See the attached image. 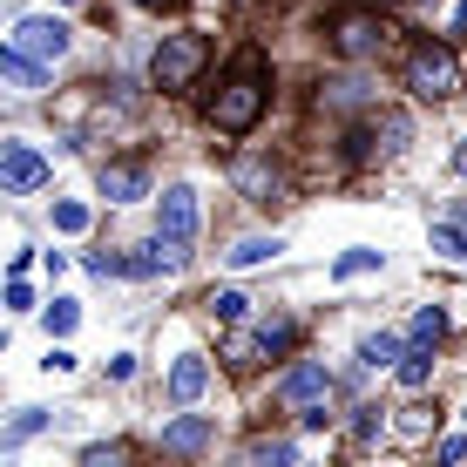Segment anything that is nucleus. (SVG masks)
<instances>
[{
  "mask_svg": "<svg viewBox=\"0 0 467 467\" xmlns=\"http://www.w3.org/2000/svg\"><path fill=\"white\" fill-rule=\"evenodd\" d=\"M14 47L35 61H61L68 55V27L55 21V14H27V21H14Z\"/></svg>",
  "mask_w": 467,
  "mask_h": 467,
  "instance_id": "obj_8",
  "label": "nucleus"
},
{
  "mask_svg": "<svg viewBox=\"0 0 467 467\" xmlns=\"http://www.w3.org/2000/svg\"><path fill=\"white\" fill-rule=\"evenodd\" d=\"M55 231H88V203H55Z\"/></svg>",
  "mask_w": 467,
  "mask_h": 467,
  "instance_id": "obj_25",
  "label": "nucleus"
},
{
  "mask_svg": "<svg viewBox=\"0 0 467 467\" xmlns=\"http://www.w3.org/2000/svg\"><path fill=\"white\" fill-rule=\"evenodd\" d=\"M400 352H407V339H400V332H373V339L359 346V359H366V366H393Z\"/></svg>",
  "mask_w": 467,
  "mask_h": 467,
  "instance_id": "obj_19",
  "label": "nucleus"
},
{
  "mask_svg": "<svg viewBox=\"0 0 467 467\" xmlns=\"http://www.w3.org/2000/svg\"><path fill=\"white\" fill-rule=\"evenodd\" d=\"M142 7H176V0H142Z\"/></svg>",
  "mask_w": 467,
  "mask_h": 467,
  "instance_id": "obj_30",
  "label": "nucleus"
},
{
  "mask_svg": "<svg viewBox=\"0 0 467 467\" xmlns=\"http://www.w3.org/2000/svg\"><path fill=\"white\" fill-rule=\"evenodd\" d=\"M379 136H386V156H400V150H407V116H386Z\"/></svg>",
  "mask_w": 467,
  "mask_h": 467,
  "instance_id": "obj_28",
  "label": "nucleus"
},
{
  "mask_svg": "<svg viewBox=\"0 0 467 467\" xmlns=\"http://www.w3.org/2000/svg\"><path fill=\"white\" fill-rule=\"evenodd\" d=\"M379 427H386V420H379V407H359V420H352V441H359V447H366V441H379Z\"/></svg>",
  "mask_w": 467,
  "mask_h": 467,
  "instance_id": "obj_27",
  "label": "nucleus"
},
{
  "mask_svg": "<svg viewBox=\"0 0 467 467\" xmlns=\"http://www.w3.org/2000/svg\"><path fill=\"white\" fill-rule=\"evenodd\" d=\"M393 366H400V386H407V393H420V386L433 379V346H407Z\"/></svg>",
  "mask_w": 467,
  "mask_h": 467,
  "instance_id": "obj_15",
  "label": "nucleus"
},
{
  "mask_svg": "<svg viewBox=\"0 0 467 467\" xmlns=\"http://www.w3.org/2000/svg\"><path fill=\"white\" fill-rule=\"evenodd\" d=\"M326 41H332V55H339V61H373L379 47H386L379 7H346V14H332V21H326Z\"/></svg>",
  "mask_w": 467,
  "mask_h": 467,
  "instance_id": "obj_5",
  "label": "nucleus"
},
{
  "mask_svg": "<svg viewBox=\"0 0 467 467\" xmlns=\"http://www.w3.org/2000/svg\"><path fill=\"white\" fill-rule=\"evenodd\" d=\"M223 359L231 366H257L265 359V339H257V332H231V339H223Z\"/></svg>",
  "mask_w": 467,
  "mask_h": 467,
  "instance_id": "obj_20",
  "label": "nucleus"
},
{
  "mask_svg": "<svg viewBox=\"0 0 467 467\" xmlns=\"http://www.w3.org/2000/svg\"><path fill=\"white\" fill-rule=\"evenodd\" d=\"M265 102H271V82H265V55L251 47V55H244V61H237V68L217 82V95H211V129H223V136H244V129H257Z\"/></svg>",
  "mask_w": 467,
  "mask_h": 467,
  "instance_id": "obj_1",
  "label": "nucleus"
},
{
  "mask_svg": "<svg viewBox=\"0 0 467 467\" xmlns=\"http://www.w3.org/2000/svg\"><path fill=\"white\" fill-rule=\"evenodd\" d=\"M211 312L223 318V326H237V318L251 312V298H244V292H211Z\"/></svg>",
  "mask_w": 467,
  "mask_h": 467,
  "instance_id": "obj_22",
  "label": "nucleus"
},
{
  "mask_svg": "<svg viewBox=\"0 0 467 467\" xmlns=\"http://www.w3.org/2000/svg\"><path fill=\"white\" fill-rule=\"evenodd\" d=\"M75 318H82V312H75V298H55V305H47V332H55V339H68Z\"/></svg>",
  "mask_w": 467,
  "mask_h": 467,
  "instance_id": "obj_23",
  "label": "nucleus"
},
{
  "mask_svg": "<svg viewBox=\"0 0 467 467\" xmlns=\"http://www.w3.org/2000/svg\"><path fill=\"white\" fill-rule=\"evenodd\" d=\"M203 68H211V41L190 35V27H183V35H163V41H156V55H150V82L163 95H183Z\"/></svg>",
  "mask_w": 467,
  "mask_h": 467,
  "instance_id": "obj_2",
  "label": "nucleus"
},
{
  "mask_svg": "<svg viewBox=\"0 0 467 467\" xmlns=\"http://www.w3.org/2000/svg\"><path fill=\"white\" fill-rule=\"evenodd\" d=\"M454 176H467V136H461V150H454Z\"/></svg>",
  "mask_w": 467,
  "mask_h": 467,
  "instance_id": "obj_29",
  "label": "nucleus"
},
{
  "mask_svg": "<svg viewBox=\"0 0 467 467\" xmlns=\"http://www.w3.org/2000/svg\"><path fill=\"white\" fill-rule=\"evenodd\" d=\"M190 244H197V190L170 183L156 203V251H163V265H190Z\"/></svg>",
  "mask_w": 467,
  "mask_h": 467,
  "instance_id": "obj_3",
  "label": "nucleus"
},
{
  "mask_svg": "<svg viewBox=\"0 0 467 467\" xmlns=\"http://www.w3.org/2000/svg\"><path fill=\"white\" fill-rule=\"evenodd\" d=\"M0 82H14V88H27V95H35L41 82H47V61H35V55H21V47H0Z\"/></svg>",
  "mask_w": 467,
  "mask_h": 467,
  "instance_id": "obj_13",
  "label": "nucleus"
},
{
  "mask_svg": "<svg viewBox=\"0 0 467 467\" xmlns=\"http://www.w3.org/2000/svg\"><path fill=\"white\" fill-rule=\"evenodd\" d=\"M379 265V251H346L339 265H332V278H359V271H373Z\"/></svg>",
  "mask_w": 467,
  "mask_h": 467,
  "instance_id": "obj_24",
  "label": "nucleus"
},
{
  "mask_svg": "<svg viewBox=\"0 0 467 467\" xmlns=\"http://www.w3.org/2000/svg\"><path fill=\"white\" fill-rule=\"evenodd\" d=\"M433 251H447V257H467V211H461V217H441V223H433Z\"/></svg>",
  "mask_w": 467,
  "mask_h": 467,
  "instance_id": "obj_18",
  "label": "nucleus"
},
{
  "mask_svg": "<svg viewBox=\"0 0 467 467\" xmlns=\"http://www.w3.org/2000/svg\"><path fill=\"white\" fill-rule=\"evenodd\" d=\"M251 461H298L292 441H251Z\"/></svg>",
  "mask_w": 467,
  "mask_h": 467,
  "instance_id": "obj_26",
  "label": "nucleus"
},
{
  "mask_svg": "<svg viewBox=\"0 0 467 467\" xmlns=\"http://www.w3.org/2000/svg\"><path fill=\"white\" fill-rule=\"evenodd\" d=\"M318 102H326V109H366V82H326Z\"/></svg>",
  "mask_w": 467,
  "mask_h": 467,
  "instance_id": "obj_21",
  "label": "nucleus"
},
{
  "mask_svg": "<svg viewBox=\"0 0 467 467\" xmlns=\"http://www.w3.org/2000/svg\"><path fill=\"white\" fill-rule=\"evenodd\" d=\"M441 339H447V312H441V305H420V312H413L407 346H441Z\"/></svg>",
  "mask_w": 467,
  "mask_h": 467,
  "instance_id": "obj_17",
  "label": "nucleus"
},
{
  "mask_svg": "<svg viewBox=\"0 0 467 467\" xmlns=\"http://www.w3.org/2000/svg\"><path fill=\"white\" fill-rule=\"evenodd\" d=\"M203 386H211V359H203V352H183V359L170 366V400L190 407V400H203Z\"/></svg>",
  "mask_w": 467,
  "mask_h": 467,
  "instance_id": "obj_11",
  "label": "nucleus"
},
{
  "mask_svg": "<svg viewBox=\"0 0 467 467\" xmlns=\"http://www.w3.org/2000/svg\"><path fill=\"white\" fill-rule=\"evenodd\" d=\"M278 400L285 407H298V420L305 427H326V400H332V373L318 359H298L292 373L278 379Z\"/></svg>",
  "mask_w": 467,
  "mask_h": 467,
  "instance_id": "obj_6",
  "label": "nucleus"
},
{
  "mask_svg": "<svg viewBox=\"0 0 467 467\" xmlns=\"http://www.w3.org/2000/svg\"><path fill=\"white\" fill-rule=\"evenodd\" d=\"M407 88H413V102H454V95H461V61H454V47L420 41V47L407 55Z\"/></svg>",
  "mask_w": 467,
  "mask_h": 467,
  "instance_id": "obj_4",
  "label": "nucleus"
},
{
  "mask_svg": "<svg viewBox=\"0 0 467 467\" xmlns=\"http://www.w3.org/2000/svg\"><path fill=\"white\" fill-rule=\"evenodd\" d=\"M231 176H237V190H244L251 203H285V176H278L271 156H237Z\"/></svg>",
  "mask_w": 467,
  "mask_h": 467,
  "instance_id": "obj_9",
  "label": "nucleus"
},
{
  "mask_svg": "<svg viewBox=\"0 0 467 467\" xmlns=\"http://www.w3.org/2000/svg\"><path fill=\"white\" fill-rule=\"evenodd\" d=\"M102 197L109 203L150 197V163H142V156H116V163H102Z\"/></svg>",
  "mask_w": 467,
  "mask_h": 467,
  "instance_id": "obj_10",
  "label": "nucleus"
},
{
  "mask_svg": "<svg viewBox=\"0 0 467 467\" xmlns=\"http://www.w3.org/2000/svg\"><path fill=\"white\" fill-rule=\"evenodd\" d=\"M41 427H47V413H41V407H21L7 427H0V454H7V447H21V441H35Z\"/></svg>",
  "mask_w": 467,
  "mask_h": 467,
  "instance_id": "obj_16",
  "label": "nucleus"
},
{
  "mask_svg": "<svg viewBox=\"0 0 467 467\" xmlns=\"http://www.w3.org/2000/svg\"><path fill=\"white\" fill-rule=\"evenodd\" d=\"M278 251H285V237H237V244L223 251V265H231V271H251V265H271Z\"/></svg>",
  "mask_w": 467,
  "mask_h": 467,
  "instance_id": "obj_14",
  "label": "nucleus"
},
{
  "mask_svg": "<svg viewBox=\"0 0 467 467\" xmlns=\"http://www.w3.org/2000/svg\"><path fill=\"white\" fill-rule=\"evenodd\" d=\"M211 441H217V427L203 420V413H183V420L163 427V454H203Z\"/></svg>",
  "mask_w": 467,
  "mask_h": 467,
  "instance_id": "obj_12",
  "label": "nucleus"
},
{
  "mask_svg": "<svg viewBox=\"0 0 467 467\" xmlns=\"http://www.w3.org/2000/svg\"><path fill=\"white\" fill-rule=\"evenodd\" d=\"M47 176H55V163L35 142H0V197H35Z\"/></svg>",
  "mask_w": 467,
  "mask_h": 467,
  "instance_id": "obj_7",
  "label": "nucleus"
}]
</instances>
